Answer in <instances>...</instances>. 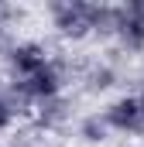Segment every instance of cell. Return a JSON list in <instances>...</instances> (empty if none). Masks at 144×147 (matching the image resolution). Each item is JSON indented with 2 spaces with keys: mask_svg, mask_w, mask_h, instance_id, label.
<instances>
[{
  "mask_svg": "<svg viewBox=\"0 0 144 147\" xmlns=\"http://www.w3.org/2000/svg\"><path fill=\"white\" fill-rule=\"evenodd\" d=\"M52 17L55 28L65 38H86L89 31H113V17L117 10L100 7V3H82V0H65V3H52Z\"/></svg>",
  "mask_w": 144,
  "mask_h": 147,
  "instance_id": "6da1fadb",
  "label": "cell"
},
{
  "mask_svg": "<svg viewBox=\"0 0 144 147\" xmlns=\"http://www.w3.org/2000/svg\"><path fill=\"white\" fill-rule=\"evenodd\" d=\"M107 127L113 130H141L144 127V99L141 96H124V99H117L113 106L107 110Z\"/></svg>",
  "mask_w": 144,
  "mask_h": 147,
  "instance_id": "7a4b0ae2",
  "label": "cell"
},
{
  "mask_svg": "<svg viewBox=\"0 0 144 147\" xmlns=\"http://www.w3.org/2000/svg\"><path fill=\"white\" fill-rule=\"evenodd\" d=\"M113 31L127 48H141L144 45V3H127L117 10L113 17Z\"/></svg>",
  "mask_w": 144,
  "mask_h": 147,
  "instance_id": "3957f363",
  "label": "cell"
},
{
  "mask_svg": "<svg viewBox=\"0 0 144 147\" xmlns=\"http://www.w3.org/2000/svg\"><path fill=\"white\" fill-rule=\"evenodd\" d=\"M10 65H14L17 79H28V75L48 69L52 58H48L45 45H38V41H21V45H14V51H10Z\"/></svg>",
  "mask_w": 144,
  "mask_h": 147,
  "instance_id": "277c9868",
  "label": "cell"
},
{
  "mask_svg": "<svg viewBox=\"0 0 144 147\" xmlns=\"http://www.w3.org/2000/svg\"><path fill=\"white\" fill-rule=\"evenodd\" d=\"M10 120H14V106L0 96V130H3V127H10Z\"/></svg>",
  "mask_w": 144,
  "mask_h": 147,
  "instance_id": "5b68a950",
  "label": "cell"
}]
</instances>
